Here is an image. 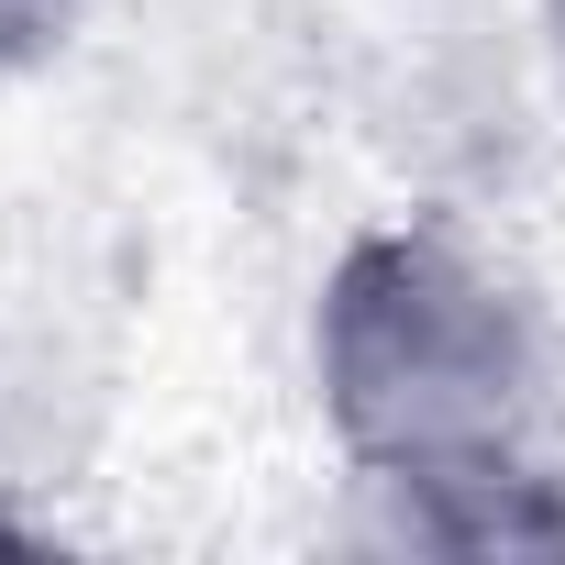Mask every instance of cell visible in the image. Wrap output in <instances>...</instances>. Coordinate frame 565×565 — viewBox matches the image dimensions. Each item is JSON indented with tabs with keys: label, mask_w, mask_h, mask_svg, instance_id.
I'll return each mask as SVG.
<instances>
[{
	"label": "cell",
	"mask_w": 565,
	"mask_h": 565,
	"mask_svg": "<svg viewBox=\"0 0 565 565\" xmlns=\"http://www.w3.org/2000/svg\"><path fill=\"white\" fill-rule=\"evenodd\" d=\"M399 377H422V388L388 411V444L422 466L488 444L510 422V388H521V333H510L499 289L433 244H388L344 277V399L366 411Z\"/></svg>",
	"instance_id": "cell-1"
}]
</instances>
